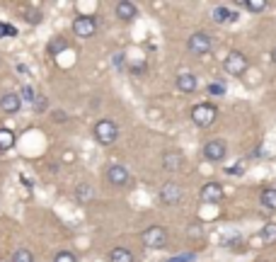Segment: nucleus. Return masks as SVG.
Listing matches in <instances>:
<instances>
[{
	"label": "nucleus",
	"mask_w": 276,
	"mask_h": 262,
	"mask_svg": "<svg viewBox=\"0 0 276 262\" xmlns=\"http://www.w3.org/2000/svg\"><path fill=\"white\" fill-rule=\"evenodd\" d=\"M20 100H22V102H32V105H34L37 95H34V90H32L29 85H25V87L20 90Z\"/></svg>",
	"instance_id": "nucleus-24"
},
{
	"label": "nucleus",
	"mask_w": 276,
	"mask_h": 262,
	"mask_svg": "<svg viewBox=\"0 0 276 262\" xmlns=\"http://www.w3.org/2000/svg\"><path fill=\"white\" fill-rule=\"evenodd\" d=\"M182 197H184V192H182V187H179L177 182H165V185L160 187V199H162L165 204H179Z\"/></svg>",
	"instance_id": "nucleus-9"
},
{
	"label": "nucleus",
	"mask_w": 276,
	"mask_h": 262,
	"mask_svg": "<svg viewBox=\"0 0 276 262\" xmlns=\"http://www.w3.org/2000/svg\"><path fill=\"white\" fill-rule=\"evenodd\" d=\"M226 71L230 75H242L247 68H250V61H247V56L242 54V51H230L228 56H226Z\"/></svg>",
	"instance_id": "nucleus-6"
},
{
	"label": "nucleus",
	"mask_w": 276,
	"mask_h": 262,
	"mask_svg": "<svg viewBox=\"0 0 276 262\" xmlns=\"http://www.w3.org/2000/svg\"><path fill=\"white\" fill-rule=\"evenodd\" d=\"M27 22H29V25H39V22H41V12H39V10H37V12H34V10H29V12H27Z\"/></svg>",
	"instance_id": "nucleus-30"
},
{
	"label": "nucleus",
	"mask_w": 276,
	"mask_h": 262,
	"mask_svg": "<svg viewBox=\"0 0 276 262\" xmlns=\"http://www.w3.org/2000/svg\"><path fill=\"white\" fill-rule=\"evenodd\" d=\"M226 153H228V146H226V141H221V139L208 141V144L203 146V150H201L203 160H208V163H223Z\"/></svg>",
	"instance_id": "nucleus-5"
},
{
	"label": "nucleus",
	"mask_w": 276,
	"mask_h": 262,
	"mask_svg": "<svg viewBox=\"0 0 276 262\" xmlns=\"http://www.w3.org/2000/svg\"><path fill=\"white\" fill-rule=\"evenodd\" d=\"M242 7H247L250 12H262L267 10V0H242Z\"/></svg>",
	"instance_id": "nucleus-22"
},
{
	"label": "nucleus",
	"mask_w": 276,
	"mask_h": 262,
	"mask_svg": "<svg viewBox=\"0 0 276 262\" xmlns=\"http://www.w3.org/2000/svg\"><path fill=\"white\" fill-rule=\"evenodd\" d=\"M46 49H49V54H51V56H58L61 51H66V49H68V41H66L63 37H56V39H51V41H49V46H46Z\"/></svg>",
	"instance_id": "nucleus-19"
},
{
	"label": "nucleus",
	"mask_w": 276,
	"mask_h": 262,
	"mask_svg": "<svg viewBox=\"0 0 276 262\" xmlns=\"http://www.w3.org/2000/svg\"><path fill=\"white\" fill-rule=\"evenodd\" d=\"M10 262H34V255H32V250L20 248V250H15V253H12Z\"/></svg>",
	"instance_id": "nucleus-20"
},
{
	"label": "nucleus",
	"mask_w": 276,
	"mask_h": 262,
	"mask_svg": "<svg viewBox=\"0 0 276 262\" xmlns=\"http://www.w3.org/2000/svg\"><path fill=\"white\" fill-rule=\"evenodd\" d=\"M211 46H213V41H211V34H208V32H194V34L189 37V51H192L194 56H206V54L211 51Z\"/></svg>",
	"instance_id": "nucleus-7"
},
{
	"label": "nucleus",
	"mask_w": 276,
	"mask_h": 262,
	"mask_svg": "<svg viewBox=\"0 0 276 262\" xmlns=\"http://www.w3.org/2000/svg\"><path fill=\"white\" fill-rule=\"evenodd\" d=\"M107 180H109V185H114V187H124V185H128V180H131V173L124 168V165H109L107 168Z\"/></svg>",
	"instance_id": "nucleus-8"
},
{
	"label": "nucleus",
	"mask_w": 276,
	"mask_h": 262,
	"mask_svg": "<svg viewBox=\"0 0 276 262\" xmlns=\"http://www.w3.org/2000/svg\"><path fill=\"white\" fill-rule=\"evenodd\" d=\"M216 119H218V107L211 105V102H201V105H197V107L192 110V121H194L197 126H201V129L211 126Z\"/></svg>",
	"instance_id": "nucleus-2"
},
{
	"label": "nucleus",
	"mask_w": 276,
	"mask_h": 262,
	"mask_svg": "<svg viewBox=\"0 0 276 262\" xmlns=\"http://www.w3.org/2000/svg\"><path fill=\"white\" fill-rule=\"evenodd\" d=\"M182 165H184V155H182V153H165V155H162V168H165V170L175 173V170H179Z\"/></svg>",
	"instance_id": "nucleus-14"
},
{
	"label": "nucleus",
	"mask_w": 276,
	"mask_h": 262,
	"mask_svg": "<svg viewBox=\"0 0 276 262\" xmlns=\"http://www.w3.org/2000/svg\"><path fill=\"white\" fill-rule=\"evenodd\" d=\"M223 199V187L218 185V182H206L203 187H201V202H206V204H218Z\"/></svg>",
	"instance_id": "nucleus-10"
},
{
	"label": "nucleus",
	"mask_w": 276,
	"mask_h": 262,
	"mask_svg": "<svg viewBox=\"0 0 276 262\" xmlns=\"http://www.w3.org/2000/svg\"><path fill=\"white\" fill-rule=\"evenodd\" d=\"M109 262H133V253L128 248H114L109 253Z\"/></svg>",
	"instance_id": "nucleus-16"
},
{
	"label": "nucleus",
	"mask_w": 276,
	"mask_h": 262,
	"mask_svg": "<svg viewBox=\"0 0 276 262\" xmlns=\"http://www.w3.org/2000/svg\"><path fill=\"white\" fill-rule=\"evenodd\" d=\"M20 107H22V100H20L17 92H5V95L0 97V110L5 114H17Z\"/></svg>",
	"instance_id": "nucleus-11"
},
{
	"label": "nucleus",
	"mask_w": 276,
	"mask_h": 262,
	"mask_svg": "<svg viewBox=\"0 0 276 262\" xmlns=\"http://www.w3.org/2000/svg\"><path fill=\"white\" fill-rule=\"evenodd\" d=\"M15 146V131H10V129H0V150H10Z\"/></svg>",
	"instance_id": "nucleus-18"
},
{
	"label": "nucleus",
	"mask_w": 276,
	"mask_h": 262,
	"mask_svg": "<svg viewBox=\"0 0 276 262\" xmlns=\"http://www.w3.org/2000/svg\"><path fill=\"white\" fill-rule=\"evenodd\" d=\"M53 121H66V112H56L53 114Z\"/></svg>",
	"instance_id": "nucleus-32"
},
{
	"label": "nucleus",
	"mask_w": 276,
	"mask_h": 262,
	"mask_svg": "<svg viewBox=\"0 0 276 262\" xmlns=\"http://www.w3.org/2000/svg\"><path fill=\"white\" fill-rule=\"evenodd\" d=\"M226 173H228V175H242V173H245V163H240V160H237L235 165L226 168Z\"/></svg>",
	"instance_id": "nucleus-27"
},
{
	"label": "nucleus",
	"mask_w": 276,
	"mask_h": 262,
	"mask_svg": "<svg viewBox=\"0 0 276 262\" xmlns=\"http://www.w3.org/2000/svg\"><path fill=\"white\" fill-rule=\"evenodd\" d=\"M262 243H276V224H267L262 231Z\"/></svg>",
	"instance_id": "nucleus-23"
},
{
	"label": "nucleus",
	"mask_w": 276,
	"mask_h": 262,
	"mask_svg": "<svg viewBox=\"0 0 276 262\" xmlns=\"http://www.w3.org/2000/svg\"><path fill=\"white\" fill-rule=\"evenodd\" d=\"M272 61H274V63H276V46H274V49H272Z\"/></svg>",
	"instance_id": "nucleus-33"
},
{
	"label": "nucleus",
	"mask_w": 276,
	"mask_h": 262,
	"mask_svg": "<svg viewBox=\"0 0 276 262\" xmlns=\"http://www.w3.org/2000/svg\"><path fill=\"white\" fill-rule=\"evenodd\" d=\"M165 243H167V228H162V226H151V228L143 231V245H146V248L158 250V248H165Z\"/></svg>",
	"instance_id": "nucleus-3"
},
{
	"label": "nucleus",
	"mask_w": 276,
	"mask_h": 262,
	"mask_svg": "<svg viewBox=\"0 0 276 262\" xmlns=\"http://www.w3.org/2000/svg\"><path fill=\"white\" fill-rule=\"evenodd\" d=\"M114 12H117L119 20H124V22H131V20L138 17V7H136L133 2H128V0H119Z\"/></svg>",
	"instance_id": "nucleus-12"
},
{
	"label": "nucleus",
	"mask_w": 276,
	"mask_h": 262,
	"mask_svg": "<svg viewBox=\"0 0 276 262\" xmlns=\"http://www.w3.org/2000/svg\"><path fill=\"white\" fill-rule=\"evenodd\" d=\"M15 34H17V29L12 25H2L0 22V37H15Z\"/></svg>",
	"instance_id": "nucleus-28"
},
{
	"label": "nucleus",
	"mask_w": 276,
	"mask_h": 262,
	"mask_svg": "<svg viewBox=\"0 0 276 262\" xmlns=\"http://www.w3.org/2000/svg\"><path fill=\"white\" fill-rule=\"evenodd\" d=\"M73 32H75V37H80V39L95 37V32H97V20H95L92 15H80V17L73 20Z\"/></svg>",
	"instance_id": "nucleus-4"
},
{
	"label": "nucleus",
	"mask_w": 276,
	"mask_h": 262,
	"mask_svg": "<svg viewBox=\"0 0 276 262\" xmlns=\"http://www.w3.org/2000/svg\"><path fill=\"white\" fill-rule=\"evenodd\" d=\"M211 17H213L216 25H226V22H230V10L226 5H218V7H213Z\"/></svg>",
	"instance_id": "nucleus-17"
},
{
	"label": "nucleus",
	"mask_w": 276,
	"mask_h": 262,
	"mask_svg": "<svg viewBox=\"0 0 276 262\" xmlns=\"http://www.w3.org/2000/svg\"><path fill=\"white\" fill-rule=\"evenodd\" d=\"M75 199H78L80 204L92 202V199H95V189L90 187L87 182H82V185H78V187H75Z\"/></svg>",
	"instance_id": "nucleus-15"
},
{
	"label": "nucleus",
	"mask_w": 276,
	"mask_h": 262,
	"mask_svg": "<svg viewBox=\"0 0 276 262\" xmlns=\"http://www.w3.org/2000/svg\"><path fill=\"white\" fill-rule=\"evenodd\" d=\"M92 136H95L97 144L112 146V144L119 139V126L112 121V119H100V121L95 124V129H92Z\"/></svg>",
	"instance_id": "nucleus-1"
},
{
	"label": "nucleus",
	"mask_w": 276,
	"mask_h": 262,
	"mask_svg": "<svg viewBox=\"0 0 276 262\" xmlns=\"http://www.w3.org/2000/svg\"><path fill=\"white\" fill-rule=\"evenodd\" d=\"M208 92L213 97H221V95H226V85L223 83H213V85H208Z\"/></svg>",
	"instance_id": "nucleus-26"
},
{
	"label": "nucleus",
	"mask_w": 276,
	"mask_h": 262,
	"mask_svg": "<svg viewBox=\"0 0 276 262\" xmlns=\"http://www.w3.org/2000/svg\"><path fill=\"white\" fill-rule=\"evenodd\" d=\"M197 75L194 73H189V71H184V73H179L177 75V87H179V90H182V92H187V95H189V92H194V90H197Z\"/></svg>",
	"instance_id": "nucleus-13"
},
{
	"label": "nucleus",
	"mask_w": 276,
	"mask_h": 262,
	"mask_svg": "<svg viewBox=\"0 0 276 262\" xmlns=\"http://www.w3.org/2000/svg\"><path fill=\"white\" fill-rule=\"evenodd\" d=\"M53 262H78V260H75V255H73V253H68V250H61V253H56Z\"/></svg>",
	"instance_id": "nucleus-25"
},
{
	"label": "nucleus",
	"mask_w": 276,
	"mask_h": 262,
	"mask_svg": "<svg viewBox=\"0 0 276 262\" xmlns=\"http://www.w3.org/2000/svg\"><path fill=\"white\" fill-rule=\"evenodd\" d=\"M262 204H264L267 209H276V189L274 187L262 192Z\"/></svg>",
	"instance_id": "nucleus-21"
},
{
	"label": "nucleus",
	"mask_w": 276,
	"mask_h": 262,
	"mask_svg": "<svg viewBox=\"0 0 276 262\" xmlns=\"http://www.w3.org/2000/svg\"><path fill=\"white\" fill-rule=\"evenodd\" d=\"M34 110H37V112H44V110H46V97H37V100H34Z\"/></svg>",
	"instance_id": "nucleus-31"
},
{
	"label": "nucleus",
	"mask_w": 276,
	"mask_h": 262,
	"mask_svg": "<svg viewBox=\"0 0 276 262\" xmlns=\"http://www.w3.org/2000/svg\"><path fill=\"white\" fill-rule=\"evenodd\" d=\"M194 260H197L194 253H184V255H175L170 262H194Z\"/></svg>",
	"instance_id": "nucleus-29"
}]
</instances>
